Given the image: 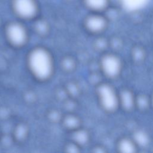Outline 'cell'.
Wrapping results in <instances>:
<instances>
[{"label": "cell", "instance_id": "1", "mask_svg": "<svg viewBox=\"0 0 153 153\" xmlns=\"http://www.w3.org/2000/svg\"><path fill=\"white\" fill-rule=\"evenodd\" d=\"M28 63L31 72L39 79L48 78L53 71V61L49 53L44 48H36L29 54Z\"/></svg>", "mask_w": 153, "mask_h": 153}, {"label": "cell", "instance_id": "2", "mask_svg": "<svg viewBox=\"0 0 153 153\" xmlns=\"http://www.w3.org/2000/svg\"><path fill=\"white\" fill-rule=\"evenodd\" d=\"M97 96L101 106L106 111L114 112L120 106L119 93L109 84H102L98 87Z\"/></svg>", "mask_w": 153, "mask_h": 153}, {"label": "cell", "instance_id": "3", "mask_svg": "<svg viewBox=\"0 0 153 153\" xmlns=\"http://www.w3.org/2000/svg\"><path fill=\"white\" fill-rule=\"evenodd\" d=\"M100 67L106 76L110 78H115L121 72L122 62L118 56L109 53L102 57L100 61Z\"/></svg>", "mask_w": 153, "mask_h": 153}, {"label": "cell", "instance_id": "4", "mask_svg": "<svg viewBox=\"0 0 153 153\" xmlns=\"http://www.w3.org/2000/svg\"><path fill=\"white\" fill-rule=\"evenodd\" d=\"M7 35L9 41L16 45L23 44L27 38V33L25 28L17 23H11L8 26Z\"/></svg>", "mask_w": 153, "mask_h": 153}, {"label": "cell", "instance_id": "5", "mask_svg": "<svg viewBox=\"0 0 153 153\" xmlns=\"http://www.w3.org/2000/svg\"><path fill=\"white\" fill-rule=\"evenodd\" d=\"M14 8L17 14L23 18L33 17L36 11V6L33 0H14Z\"/></svg>", "mask_w": 153, "mask_h": 153}, {"label": "cell", "instance_id": "6", "mask_svg": "<svg viewBox=\"0 0 153 153\" xmlns=\"http://www.w3.org/2000/svg\"><path fill=\"white\" fill-rule=\"evenodd\" d=\"M108 25L107 19L100 14H93L88 17L85 22L87 28L93 33H99L104 30Z\"/></svg>", "mask_w": 153, "mask_h": 153}, {"label": "cell", "instance_id": "7", "mask_svg": "<svg viewBox=\"0 0 153 153\" xmlns=\"http://www.w3.org/2000/svg\"><path fill=\"white\" fill-rule=\"evenodd\" d=\"M119 103L124 109L131 110L136 106V96L128 89H124L119 93Z\"/></svg>", "mask_w": 153, "mask_h": 153}, {"label": "cell", "instance_id": "8", "mask_svg": "<svg viewBox=\"0 0 153 153\" xmlns=\"http://www.w3.org/2000/svg\"><path fill=\"white\" fill-rule=\"evenodd\" d=\"M137 145L133 139L123 137L119 140L117 143V149L119 152L123 153L135 152Z\"/></svg>", "mask_w": 153, "mask_h": 153}, {"label": "cell", "instance_id": "9", "mask_svg": "<svg viewBox=\"0 0 153 153\" xmlns=\"http://www.w3.org/2000/svg\"><path fill=\"white\" fill-rule=\"evenodd\" d=\"M109 0H85L86 5L95 11H100L106 9L109 4Z\"/></svg>", "mask_w": 153, "mask_h": 153}, {"label": "cell", "instance_id": "10", "mask_svg": "<svg viewBox=\"0 0 153 153\" xmlns=\"http://www.w3.org/2000/svg\"><path fill=\"white\" fill-rule=\"evenodd\" d=\"M137 145H145L148 143V137L146 133L143 131H137L134 134L133 138Z\"/></svg>", "mask_w": 153, "mask_h": 153}, {"label": "cell", "instance_id": "11", "mask_svg": "<svg viewBox=\"0 0 153 153\" xmlns=\"http://www.w3.org/2000/svg\"><path fill=\"white\" fill-rule=\"evenodd\" d=\"M149 102L150 101H149L148 99L144 95L139 97H136V106H138L140 108H146L148 106Z\"/></svg>", "mask_w": 153, "mask_h": 153}, {"label": "cell", "instance_id": "12", "mask_svg": "<svg viewBox=\"0 0 153 153\" xmlns=\"http://www.w3.org/2000/svg\"><path fill=\"white\" fill-rule=\"evenodd\" d=\"M143 54H144V52L142 49H141L139 47L136 48L134 50V51H133V57H134L133 58L140 60L143 59Z\"/></svg>", "mask_w": 153, "mask_h": 153}]
</instances>
